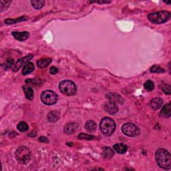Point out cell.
<instances>
[{"instance_id": "6da1fadb", "label": "cell", "mask_w": 171, "mask_h": 171, "mask_svg": "<svg viewBox=\"0 0 171 171\" xmlns=\"http://www.w3.org/2000/svg\"><path fill=\"white\" fill-rule=\"evenodd\" d=\"M155 159L158 166L164 170L171 169V156L164 148H159L155 153Z\"/></svg>"}, {"instance_id": "7a4b0ae2", "label": "cell", "mask_w": 171, "mask_h": 171, "mask_svg": "<svg viewBox=\"0 0 171 171\" xmlns=\"http://www.w3.org/2000/svg\"><path fill=\"white\" fill-rule=\"evenodd\" d=\"M100 128V130L104 135L111 136L116 129V123L111 118L104 117L101 120Z\"/></svg>"}, {"instance_id": "3957f363", "label": "cell", "mask_w": 171, "mask_h": 171, "mask_svg": "<svg viewBox=\"0 0 171 171\" xmlns=\"http://www.w3.org/2000/svg\"><path fill=\"white\" fill-rule=\"evenodd\" d=\"M170 13L167 11H160L148 15V18L151 23L160 24L167 22L170 19Z\"/></svg>"}, {"instance_id": "277c9868", "label": "cell", "mask_w": 171, "mask_h": 171, "mask_svg": "<svg viewBox=\"0 0 171 171\" xmlns=\"http://www.w3.org/2000/svg\"><path fill=\"white\" fill-rule=\"evenodd\" d=\"M59 89L61 93L70 96H74L77 92V88L75 83L69 80L61 81L59 84Z\"/></svg>"}, {"instance_id": "5b68a950", "label": "cell", "mask_w": 171, "mask_h": 171, "mask_svg": "<svg viewBox=\"0 0 171 171\" xmlns=\"http://www.w3.org/2000/svg\"><path fill=\"white\" fill-rule=\"evenodd\" d=\"M16 158L19 163L26 164L28 163L31 158V152L28 148L22 146L18 148L16 151Z\"/></svg>"}, {"instance_id": "8992f818", "label": "cell", "mask_w": 171, "mask_h": 171, "mask_svg": "<svg viewBox=\"0 0 171 171\" xmlns=\"http://www.w3.org/2000/svg\"><path fill=\"white\" fill-rule=\"evenodd\" d=\"M41 100L46 105H54L58 102V94L52 90H45L41 95Z\"/></svg>"}, {"instance_id": "52a82bcc", "label": "cell", "mask_w": 171, "mask_h": 171, "mask_svg": "<svg viewBox=\"0 0 171 171\" xmlns=\"http://www.w3.org/2000/svg\"><path fill=\"white\" fill-rule=\"evenodd\" d=\"M122 131L126 136L135 137L140 134L139 128L133 123H126L122 127Z\"/></svg>"}, {"instance_id": "ba28073f", "label": "cell", "mask_w": 171, "mask_h": 171, "mask_svg": "<svg viewBox=\"0 0 171 171\" xmlns=\"http://www.w3.org/2000/svg\"><path fill=\"white\" fill-rule=\"evenodd\" d=\"M32 58H33V55L29 54V55L26 56H24L23 58L19 59V60L16 61L14 66H13V72L18 71L22 66L24 65H26L27 64H28L29 61L32 59Z\"/></svg>"}, {"instance_id": "9c48e42d", "label": "cell", "mask_w": 171, "mask_h": 171, "mask_svg": "<svg viewBox=\"0 0 171 171\" xmlns=\"http://www.w3.org/2000/svg\"><path fill=\"white\" fill-rule=\"evenodd\" d=\"M104 108L106 112H107L109 114L111 115H114L118 112V107L116 106V104L110 101H108V102H106L104 104Z\"/></svg>"}, {"instance_id": "30bf717a", "label": "cell", "mask_w": 171, "mask_h": 171, "mask_svg": "<svg viewBox=\"0 0 171 171\" xmlns=\"http://www.w3.org/2000/svg\"><path fill=\"white\" fill-rule=\"evenodd\" d=\"M162 104H163V100L161 98H155L150 101V105L152 110H157L161 107Z\"/></svg>"}, {"instance_id": "8fae6325", "label": "cell", "mask_w": 171, "mask_h": 171, "mask_svg": "<svg viewBox=\"0 0 171 171\" xmlns=\"http://www.w3.org/2000/svg\"><path fill=\"white\" fill-rule=\"evenodd\" d=\"M78 127V124L76 122H70L67 124L65 127H64V133L67 134H71L74 133V132L76 130V129Z\"/></svg>"}, {"instance_id": "7c38bea8", "label": "cell", "mask_w": 171, "mask_h": 171, "mask_svg": "<svg viewBox=\"0 0 171 171\" xmlns=\"http://www.w3.org/2000/svg\"><path fill=\"white\" fill-rule=\"evenodd\" d=\"M12 35L16 40H18L19 41H24L29 38L30 33L27 32H12Z\"/></svg>"}, {"instance_id": "4fadbf2b", "label": "cell", "mask_w": 171, "mask_h": 171, "mask_svg": "<svg viewBox=\"0 0 171 171\" xmlns=\"http://www.w3.org/2000/svg\"><path fill=\"white\" fill-rule=\"evenodd\" d=\"M170 114H171V104L170 102H169L162 107L161 111V113H160V115L162 117L169 118L170 116Z\"/></svg>"}, {"instance_id": "5bb4252c", "label": "cell", "mask_w": 171, "mask_h": 171, "mask_svg": "<svg viewBox=\"0 0 171 171\" xmlns=\"http://www.w3.org/2000/svg\"><path fill=\"white\" fill-rule=\"evenodd\" d=\"M48 121L50 122H56L60 118V113L58 111H51L47 115Z\"/></svg>"}, {"instance_id": "9a60e30c", "label": "cell", "mask_w": 171, "mask_h": 171, "mask_svg": "<svg viewBox=\"0 0 171 171\" xmlns=\"http://www.w3.org/2000/svg\"><path fill=\"white\" fill-rule=\"evenodd\" d=\"M114 149L116 152L119 154H124L127 151V146L122 143H119V144H116L114 145Z\"/></svg>"}, {"instance_id": "2e32d148", "label": "cell", "mask_w": 171, "mask_h": 171, "mask_svg": "<svg viewBox=\"0 0 171 171\" xmlns=\"http://www.w3.org/2000/svg\"><path fill=\"white\" fill-rule=\"evenodd\" d=\"M107 98L109 99V101H110L112 102H114L116 104L117 102L118 103H122V99L120 97V95L116 94H108L107 95Z\"/></svg>"}, {"instance_id": "e0dca14e", "label": "cell", "mask_w": 171, "mask_h": 171, "mask_svg": "<svg viewBox=\"0 0 171 171\" xmlns=\"http://www.w3.org/2000/svg\"><path fill=\"white\" fill-rule=\"evenodd\" d=\"M85 129L89 133H93L96 130V124L93 120H88L85 124Z\"/></svg>"}, {"instance_id": "ac0fdd59", "label": "cell", "mask_w": 171, "mask_h": 171, "mask_svg": "<svg viewBox=\"0 0 171 171\" xmlns=\"http://www.w3.org/2000/svg\"><path fill=\"white\" fill-rule=\"evenodd\" d=\"M52 62V60L50 58L40 59L37 61V65L40 68H45Z\"/></svg>"}, {"instance_id": "d6986e66", "label": "cell", "mask_w": 171, "mask_h": 171, "mask_svg": "<svg viewBox=\"0 0 171 171\" xmlns=\"http://www.w3.org/2000/svg\"><path fill=\"white\" fill-rule=\"evenodd\" d=\"M34 70V65H33V63H28L26 65H25L22 70V75L26 76L30 74L31 72H32Z\"/></svg>"}, {"instance_id": "ffe728a7", "label": "cell", "mask_w": 171, "mask_h": 171, "mask_svg": "<svg viewBox=\"0 0 171 171\" xmlns=\"http://www.w3.org/2000/svg\"><path fill=\"white\" fill-rule=\"evenodd\" d=\"M24 93L26 94V98L32 100L33 99V89L30 86H23Z\"/></svg>"}, {"instance_id": "44dd1931", "label": "cell", "mask_w": 171, "mask_h": 171, "mask_svg": "<svg viewBox=\"0 0 171 171\" xmlns=\"http://www.w3.org/2000/svg\"><path fill=\"white\" fill-rule=\"evenodd\" d=\"M114 155V151L110 147H104L103 148V156L106 158H111Z\"/></svg>"}, {"instance_id": "7402d4cb", "label": "cell", "mask_w": 171, "mask_h": 171, "mask_svg": "<svg viewBox=\"0 0 171 171\" xmlns=\"http://www.w3.org/2000/svg\"><path fill=\"white\" fill-rule=\"evenodd\" d=\"M17 128L19 132L21 133H24V132L27 131L28 130V125L27 124V123L25 122H20L17 126Z\"/></svg>"}, {"instance_id": "603a6c76", "label": "cell", "mask_w": 171, "mask_h": 171, "mask_svg": "<svg viewBox=\"0 0 171 171\" xmlns=\"http://www.w3.org/2000/svg\"><path fill=\"white\" fill-rule=\"evenodd\" d=\"M32 6L36 10H40L44 5V1H31Z\"/></svg>"}, {"instance_id": "cb8c5ba5", "label": "cell", "mask_w": 171, "mask_h": 171, "mask_svg": "<svg viewBox=\"0 0 171 171\" xmlns=\"http://www.w3.org/2000/svg\"><path fill=\"white\" fill-rule=\"evenodd\" d=\"M144 88L147 90V91H152L155 88V84H154V83L151 80H147V82L144 83Z\"/></svg>"}, {"instance_id": "d4e9b609", "label": "cell", "mask_w": 171, "mask_h": 171, "mask_svg": "<svg viewBox=\"0 0 171 171\" xmlns=\"http://www.w3.org/2000/svg\"><path fill=\"white\" fill-rule=\"evenodd\" d=\"M26 18H25V17H22V18H19L18 19H6V20H5V23L7 24H13L18 23V22L24 21V20H26Z\"/></svg>"}, {"instance_id": "484cf974", "label": "cell", "mask_w": 171, "mask_h": 171, "mask_svg": "<svg viewBox=\"0 0 171 171\" xmlns=\"http://www.w3.org/2000/svg\"><path fill=\"white\" fill-rule=\"evenodd\" d=\"M150 72L152 73H162L164 72V70L158 65L154 66L150 69Z\"/></svg>"}, {"instance_id": "4316f807", "label": "cell", "mask_w": 171, "mask_h": 171, "mask_svg": "<svg viewBox=\"0 0 171 171\" xmlns=\"http://www.w3.org/2000/svg\"><path fill=\"white\" fill-rule=\"evenodd\" d=\"M78 138L80 139H84V140H92L94 139L96 137L92 136V135H90V134H87L84 133H81L80 134L78 135Z\"/></svg>"}, {"instance_id": "83f0119b", "label": "cell", "mask_w": 171, "mask_h": 171, "mask_svg": "<svg viewBox=\"0 0 171 171\" xmlns=\"http://www.w3.org/2000/svg\"><path fill=\"white\" fill-rule=\"evenodd\" d=\"M11 3H12V1H1L0 2V8H1V10L2 11L3 10L6 9Z\"/></svg>"}, {"instance_id": "f1b7e54d", "label": "cell", "mask_w": 171, "mask_h": 171, "mask_svg": "<svg viewBox=\"0 0 171 171\" xmlns=\"http://www.w3.org/2000/svg\"><path fill=\"white\" fill-rule=\"evenodd\" d=\"M161 88L162 90L164 91L165 94H170L171 91H170V86L169 84H164V86H161Z\"/></svg>"}, {"instance_id": "f546056e", "label": "cell", "mask_w": 171, "mask_h": 171, "mask_svg": "<svg viewBox=\"0 0 171 171\" xmlns=\"http://www.w3.org/2000/svg\"><path fill=\"white\" fill-rule=\"evenodd\" d=\"M58 69L56 68V67L55 66H52L50 68V73L52 75H54V74H56L58 72Z\"/></svg>"}, {"instance_id": "4dcf8cb0", "label": "cell", "mask_w": 171, "mask_h": 171, "mask_svg": "<svg viewBox=\"0 0 171 171\" xmlns=\"http://www.w3.org/2000/svg\"><path fill=\"white\" fill-rule=\"evenodd\" d=\"M13 60L12 59H7L6 63H5V67H6V68H9L13 65Z\"/></svg>"}, {"instance_id": "1f68e13d", "label": "cell", "mask_w": 171, "mask_h": 171, "mask_svg": "<svg viewBox=\"0 0 171 171\" xmlns=\"http://www.w3.org/2000/svg\"><path fill=\"white\" fill-rule=\"evenodd\" d=\"M92 3H97V4H109L110 3V1H106V0H98V1H92Z\"/></svg>"}, {"instance_id": "d6a6232c", "label": "cell", "mask_w": 171, "mask_h": 171, "mask_svg": "<svg viewBox=\"0 0 171 171\" xmlns=\"http://www.w3.org/2000/svg\"><path fill=\"white\" fill-rule=\"evenodd\" d=\"M39 141L40 142H48V140H47L46 137L44 136H41L39 138Z\"/></svg>"}]
</instances>
